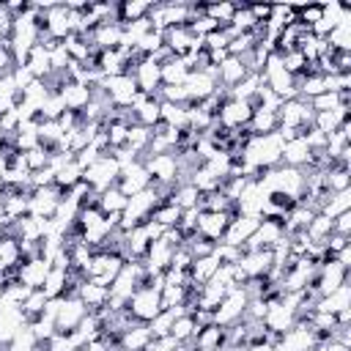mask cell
<instances>
[{"label":"cell","instance_id":"obj_34","mask_svg":"<svg viewBox=\"0 0 351 351\" xmlns=\"http://www.w3.org/2000/svg\"><path fill=\"white\" fill-rule=\"evenodd\" d=\"M326 44H329V49H335V52H351V22L335 25V27L329 30V36H326Z\"/></svg>","mask_w":351,"mask_h":351},{"label":"cell","instance_id":"obj_15","mask_svg":"<svg viewBox=\"0 0 351 351\" xmlns=\"http://www.w3.org/2000/svg\"><path fill=\"white\" fill-rule=\"evenodd\" d=\"M49 269H52V263H49L47 258H41V255H38V258H27V261L19 263V269H16V280H19L22 285L38 291V288L44 285Z\"/></svg>","mask_w":351,"mask_h":351},{"label":"cell","instance_id":"obj_19","mask_svg":"<svg viewBox=\"0 0 351 351\" xmlns=\"http://www.w3.org/2000/svg\"><path fill=\"white\" fill-rule=\"evenodd\" d=\"M154 335L148 329V324H132L126 332H121L118 337V351H145L151 346Z\"/></svg>","mask_w":351,"mask_h":351},{"label":"cell","instance_id":"obj_14","mask_svg":"<svg viewBox=\"0 0 351 351\" xmlns=\"http://www.w3.org/2000/svg\"><path fill=\"white\" fill-rule=\"evenodd\" d=\"M252 118V104L250 101H239V99H225L219 112H217V123L222 129H244Z\"/></svg>","mask_w":351,"mask_h":351},{"label":"cell","instance_id":"obj_31","mask_svg":"<svg viewBox=\"0 0 351 351\" xmlns=\"http://www.w3.org/2000/svg\"><path fill=\"white\" fill-rule=\"evenodd\" d=\"M66 282H69V271L52 266V269L47 271V280H44L41 291H44L47 299H60V296L66 293Z\"/></svg>","mask_w":351,"mask_h":351},{"label":"cell","instance_id":"obj_36","mask_svg":"<svg viewBox=\"0 0 351 351\" xmlns=\"http://www.w3.org/2000/svg\"><path fill=\"white\" fill-rule=\"evenodd\" d=\"M195 332H197V326H195V321H192L189 313H186V315H178V318L173 321V326H170V337H173L176 343H189V340L195 337Z\"/></svg>","mask_w":351,"mask_h":351},{"label":"cell","instance_id":"obj_20","mask_svg":"<svg viewBox=\"0 0 351 351\" xmlns=\"http://www.w3.org/2000/svg\"><path fill=\"white\" fill-rule=\"evenodd\" d=\"M22 326H27L22 307H0V348H5Z\"/></svg>","mask_w":351,"mask_h":351},{"label":"cell","instance_id":"obj_43","mask_svg":"<svg viewBox=\"0 0 351 351\" xmlns=\"http://www.w3.org/2000/svg\"><path fill=\"white\" fill-rule=\"evenodd\" d=\"M25 162H27V170H30V173H36V170H44V167L49 165V154H47V148L36 145V148L25 151Z\"/></svg>","mask_w":351,"mask_h":351},{"label":"cell","instance_id":"obj_12","mask_svg":"<svg viewBox=\"0 0 351 351\" xmlns=\"http://www.w3.org/2000/svg\"><path fill=\"white\" fill-rule=\"evenodd\" d=\"M162 38H165V47H167L176 58H184V55H189V52H195V49L203 47V38H197L186 25L162 30Z\"/></svg>","mask_w":351,"mask_h":351},{"label":"cell","instance_id":"obj_37","mask_svg":"<svg viewBox=\"0 0 351 351\" xmlns=\"http://www.w3.org/2000/svg\"><path fill=\"white\" fill-rule=\"evenodd\" d=\"M233 11H236V3H206V8H203V14H206L208 19H214L219 27L230 25Z\"/></svg>","mask_w":351,"mask_h":351},{"label":"cell","instance_id":"obj_40","mask_svg":"<svg viewBox=\"0 0 351 351\" xmlns=\"http://www.w3.org/2000/svg\"><path fill=\"white\" fill-rule=\"evenodd\" d=\"M47 296H44V291L38 288V291H30V296L22 302V313H25V321L30 324V321H36L41 313H44V307H47Z\"/></svg>","mask_w":351,"mask_h":351},{"label":"cell","instance_id":"obj_26","mask_svg":"<svg viewBox=\"0 0 351 351\" xmlns=\"http://www.w3.org/2000/svg\"><path fill=\"white\" fill-rule=\"evenodd\" d=\"M219 266H222V263L214 258V252L206 255V258H195L192 266H189V282H192V285H206V282L217 274Z\"/></svg>","mask_w":351,"mask_h":351},{"label":"cell","instance_id":"obj_47","mask_svg":"<svg viewBox=\"0 0 351 351\" xmlns=\"http://www.w3.org/2000/svg\"><path fill=\"white\" fill-rule=\"evenodd\" d=\"M14 69H16V60H14L11 49H8V47H3V49H0V77H8Z\"/></svg>","mask_w":351,"mask_h":351},{"label":"cell","instance_id":"obj_4","mask_svg":"<svg viewBox=\"0 0 351 351\" xmlns=\"http://www.w3.org/2000/svg\"><path fill=\"white\" fill-rule=\"evenodd\" d=\"M261 82H263L269 90H274L282 101L296 96V82H293V77L282 69V63H280V58H277V55H269L266 66L261 69Z\"/></svg>","mask_w":351,"mask_h":351},{"label":"cell","instance_id":"obj_30","mask_svg":"<svg viewBox=\"0 0 351 351\" xmlns=\"http://www.w3.org/2000/svg\"><path fill=\"white\" fill-rule=\"evenodd\" d=\"M25 66L30 69V74H33L36 80H44V77H49V74H52V69H49V52H47L41 44H36V47L30 49V55H27Z\"/></svg>","mask_w":351,"mask_h":351},{"label":"cell","instance_id":"obj_42","mask_svg":"<svg viewBox=\"0 0 351 351\" xmlns=\"http://www.w3.org/2000/svg\"><path fill=\"white\" fill-rule=\"evenodd\" d=\"M173 321H176V315H173L170 310H162L154 321H148V329H151L154 340H159V337H170V326H173Z\"/></svg>","mask_w":351,"mask_h":351},{"label":"cell","instance_id":"obj_29","mask_svg":"<svg viewBox=\"0 0 351 351\" xmlns=\"http://www.w3.org/2000/svg\"><path fill=\"white\" fill-rule=\"evenodd\" d=\"M346 211H351V189H343V192H329L318 214H324V217L335 219L337 214H346Z\"/></svg>","mask_w":351,"mask_h":351},{"label":"cell","instance_id":"obj_16","mask_svg":"<svg viewBox=\"0 0 351 351\" xmlns=\"http://www.w3.org/2000/svg\"><path fill=\"white\" fill-rule=\"evenodd\" d=\"M258 225H261L258 217H241V214H236V217L228 222V230H225V236H222V244L241 247V244L255 233Z\"/></svg>","mask_w":351,"mask_h":351},{"label":"cell","instance_id":"obj_18","mask_svg":"<svg viewBox=\"0 0 351 351\" xmlns=\"http://www.w3.org/2000/svg\"><path fill=\"white\" fill-rule=\"evenodd\" d=\"M241 271L250 277H269L271 269H274V258H271V250H261V252H244L241 261H239Z\"/></svg>","mask_w":351,"mask_h":351},{"label":"cell","instance_id":"obj_1","mask_svg":"<svg viewBox=\"0 0 351 351\" xmlns=\"http://www.w3.org/2000/svg\"><path fill=\"white\" fill-rule=\"evenodd\" d=\"M313 121H315V110L310 107L307 99L293 96V99H285L277 107V123H280V129H293L299 137L307 129H313Z\"/></svg>","mask_w":351,"mask_h":351},{"label":"cell","instance_id":"obj_3","mask_svg":"<svg viewBox=\"0 0 351 351\" xmlns=\"http://www.w3.org/2000/svg\"><path fill=\"white\" fill-rule=\"evenodd\" d=\"M118 173H121L118 159H115L112 154H107V156H99L93 165H88V167L82 170V181H85V184H88V186H90L96 195H101L104 189L115 186Z\"/></svg>","mask_w":351,"mask_h":351},{"label":"cell","instance_id":"obj_39","mask_svg":"<svg viewBox=\"0 0 351 351\" xmlns=\"http://www.w3.org/2000/svg\"><path fill=\"white\" fill-rule=\"evenodd\" d=\"M154 222H159L162 228H178L181 222V208L176 203H165V206H156L154 214H151Z\"/></svg>","mask_w":351,"mask_h":351},{"label":"cell","instance_id":"obj_2","mask_svg":"<svg viewBox=\"0 0 351 351\" xmlns=\"http://www.w3.org/2000/svg\"><path fill=\"white\" fill-rule=\"evenodd\" d=\"M162 310H165V307H162V288H156V285H140V288L129 296V302H126V313H129L137 324L154 321Z\"/></svg>","mask_w":351,"mask_h":351},{"label":"cell","instance_id":"obj_32","mask_svg":"<svg viewBox=\"0 0 351 351\" xmlns=\"http://www.w3.org/2000/svg\"><path fill=\"white\" fill-rule=\"evenodd\" d=\"M324 181H326V192L351 189V170L346 165H335V167L324 170Z\"/></svg>","mask_w":351,"mask_h":351},{"label":"cell","instance_id":"obj_38","mask_svg":"<svg viewBox=\"0 0 351 351\" xmlns=\"http://www.w3.org/2000/svg\"><path fill=\"white\" fill-rule=\"evenodd\" d=\"M280 58V63H282V69L296 80V77H302L304 74V69H307V60H304V55L299 52V47L296 49H288V52H282V55H277Z\"/></svg>","mask_w":351,"mask_h":351},{"label":"cell","instance_id":"obj_28","mask_svg":"<svg viewBox=\"0 0 351 351\" xmlns=\"http://www.w3.org/2000/svg\"><path fill=\"white\" fill-rule=\"evenodd\" d=\"M159 69H162V85H184L189 77V66L176 55L170 60H165Z\"/></svg>","mask_w":351,"mask_h":351},{"label":"cell","instance_id":"obj_24","mask_svg":"<svg viewBox=\"0 0 351 351\" xmlns=\"http://www.w3.org/2000/svg\"><path fill=\"white\" fill-rule=\"evenodd\" d=\"M77 296L82 299V304L88 307V313H96V310L107 307V302H110V288H104V285H96L93 280H85V282L80 285Z\"/></svg>","mask_w":351,"mask_h":351},{"label":"cell","instance_id":"obj_33","mask_svg":"<svg viewBox=\"0 0 351 351\" xmlns=\"http://www.w3.org/2000/svg\"><path fill=\"white\" fill-rule=\"evenodd\" d=\"M151 11V3L145 0H132V3H118V16H121V25H129V22H140L145 19Z\"/></svg>","mask_w":351,"mask_h":351},{"label":"cell","instance_id":"obj_22","mask_svg":"<svg viewBox=\"0 0 351 351\" xmlns=\"http://www.w3.org/2000/svg\"><path fill=\"white\" fill-rule=\"evenodd\" d=\"M348 307H351V282L340 285L337 291H332V293H326V296H318V302H315L313 310L337 315L340 310H348Z\"/></svg>","mask_w":351,"mask_h":351},{"label":"cell","instance_id":"obj_25","mask_svg":"<svg viewBox=\"0 0 351 351\" xmlns=\"http://www.w3.org/2000/svg\"><path fill=\"white\" fill-rule=\"evenodd\" d=\"M192 346H195L197 351H219V348L225 346V326L211 324V326L197 329L195 337H192Z\"/></svg>","mask_w":351,"mask_h":351},{"label":"cell","instance_id":"obj_5","mask_svg":"<svg viewBox=\"0 0 351 351\" xmlns=\"http://www.w3.org/2000/svg\"><path fill=\"white\" fill-rule=\"evenodd\" d=\"M247 304H250L247 291L244 288H230L225 293V299L214 307V324L217 326H230V324L241 321L244 313H247Z\"/></svg>","mask_w":351,"mask_h":351},{"label":"cell","instance_id":"obj_9","mask_svg":"<svg viewBox=\"0 0 351 351\" xmlns=\"http://www.w3.org/2000/svg\"><path fill=\"white\" fill-rule=\"evenodd\" d=\"M154 184H178V159L176 154H148L143 159Z\"/></svg>","mask_w":351,"mask_h":351},{"label":"cell","instance_id":"obj_7","mask_svg":"<svg viewBox=\"0 0 351 351\" xmlns=\"http://www.w3.org/2000/svg\"><path fill=\"white\" fill-rule=\"evenodd\" d=\"M101 90L107 93L112 107H132V99L137 96V82L132 74H115L101 80Z\"/></svg>","mask_w":351,"mask_h":351},{"label":"cell","instance_id":"obj_46","mask_svg":"<svg viewBox=\"0 0 351 351\" xmlns=\"http://www.w3.org/2000/svg\"><path fill=\"white\" fill-rule=\"evenodd\" d=\"M332 233H340V236H351V211L346 214H337L332 219Z\"/></svg>","mask_w":351,"mask_h":351},{"label":"cell","instance_id":"obj_17","mask_svg":"<svg viewBox=\"0 0 351 351\" xmlns=\"http://www.w3.org/2000/svg\"><path fill=\"white\" fill-rule=\"evenodd\" d=\"M247 74H250V71H247L244 60L236 58V55H228V58L217 66V85H222L225 90H233Z\"/></svg>","mask_w":351,"mask_h":351},{"label":"cell","instance_id":"obj_13","mask_svg":"<svg viewBox=\"0 0 351 351\" xmlns=\"http://www.w3.org/2000/svg\"><path fill=\"white\" fill-rule=\"evenodd\" d=\"M132 77H134L140 93H145V96H159V88H162V69H159V63H156L151 55H145V58L134 66Z\"/></svg>","mask_w":351,"mask_h":351},{"label":"cell","instance_id":"obj_48","mask_svg":"<svg viewBox=\"0 0 351 351\" xmlns=\"http://www.w3.org/2000/svg\"><path fill=\"white\" fill-rule=\"evenodd\" d=\"M244 351H277L271 343H252V346H247Z\"/></svg>","mask_w":351,"mask_h":351},{"label":"cell","instance_id":"obj_8","mask_svg":"<svg viewBox=\"0 0 351 351\" xmlns=\"http://www.w3.org/2000/svg\"><path fill=\"white\" fill-rule=\"evenodd\" d=\"M236 214L230 211H200L197 214V225H195V233L211 244H219L225 230H228V222L233 219Z\"/></svg>","mask_w":351,"mask_h":351},{"label":"cell","instance_id":"obj_35","mask_svg":"<svg viewBox=\"0 0 351 351\" xmlns=\"http://www.w3.org/2000/svg\"><path fill=\"white\" fill-rule=\"evenodd\" d=\"M329 233H332V219H329V217H324V214H315V217L310 219L307 230H304V236H307L313 244H324Z\"/></svg>","mask_w":351,"mask_h":351},{"label":"cell","instance_id":"obj_45","mask_svg":"<svg viewBox=\"0 0 351 351\" xmlns=\"http://www.w3.org/2000/svg\"><path fill=\"white\" fill-rule=\"evenodd\" d=\"M14 22H16V16H14V11L8 8V3H0V33H3L5 38L11 36Z\"/></svg>","mask_w":351,"mask_h":351},{"label":"cell","instance_id":"obj_6","mask_svg":"<svg viewBox=\"0 0 351 351\" xmlns=\"http://www.w3.org/2000/svg\"><path fill=\"white\" fill-rule=\"evenodd\" d=\"M85 315H88V307L82 304L80 296H60L55 310V335H71Z\"/></svg>","mask_w":351,"mask_h":351},{"label":"cell","instance_id":"obj_10","mask_svg":"<svg viewBox=\"0 0 351 351\" xmlns=\"http://www.w3.org/2000/svg\"><path fill=\"white\" fill-rule=\"evenodd\" d=\"M184 88H186V96H189L186 104H200V101H206V99L214 96V90H217V69L189 71Z\"/></svg>","mask_w":351,"mask_h":351},{"label":"cell","instance_id":"obj_41","mask_svg":"<svg viewBox=\"0 0 351 351\" xmlns=\"http://www.w3.org/2000/svg\"><path fill=\"white\" fill-rule=\"evenodd\" d=\"M5 351H38V340L33 337V332H30L27 326H22V329L14 335V340L5 346Z\"/></svg>","mask_w":351,"mask_h":351},{"label":"cell","instance_id":"obj_27","mask_svg":"<svg viewBox=\"0 0 351 351\" xmlns=\"http://www.w3.org/2000/svg\"><path fill=\"white\" fill-rule=\"evenodd\" d=\"M126 195L118 189V186H110V189H104L101 195H99V211L104 214V217H121V211L126 208Z\"/></svg>","mask_w":351,"mask_h":351},{"label":"cell","instance_id":"obj_23","mask_svg":"<svg viewBox=\"0 0 351 351\" xmlns=\"http://www.w3.org/2000/svg\"><path fill=\"white\" fill-rule=\"evenodd\" d=\"M310 162V145L304 137H293L288 143H282V156H280V165H288V167H307Z\"/></svg>","mask_w":351,"mask_h":351},{"label":"cell","instance_id":"obj_11","mask_svg":"<svg viewBox=\"0 0 351 351\" xmlns=\"http://www.w3.org/2000/svg\"><path fill=\"white\" fill-rule=\"evenodd\" d=\"M115 186H118L126 197H132V195H137V192H143V189H148V186H151V176H148L145 165L137 159V162H129V165H123V167H121Z\"/></svg>","mask_w":351,"mask_h":351},{"label":"cell","instance_id":"obj_44","mask_svg":"<svg viewBox=\"0 0 351 351\" xmlns=\"http://www.w3.org/2000/svg\"><path fill=\"white\" fill-rule=\"evenodd\" d=\"M159 99H162V101H170V104H186V101H189L184 85H162V88H159Z\"/></svg>","mask_w":351,"mask_h":351},{"label":"cell","instance_id":"obj_21","mask_svg":"<svg viewBox=\"0 0 351 351\" xmlns=\"http://www.w3.org/2000/svg\"><path fill=\"white\" fill-rule=\"evenodd\" d=\"M58 96H60V101H63L66 110L80 112V110H85L88 101H90V88L82 85V82H66V85L58 90Z\"/></svg>","mask_w":351,"mask_h":351}]
</instances>
